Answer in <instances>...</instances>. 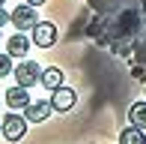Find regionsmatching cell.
<instances>
[{
    "instance_id": "6da1fadb",
    "label": "cell",
    "mask_w": 146,
    "mask_h": 144,
    "mask_svg": "<svg viewBox=\"0 0 146 144\" xmlns=\"http://www.w3.org/2000/svg\"><path fill=\"white\" fill-rule=\"evenodd\" d=\"M27 117L24 114H15V108H9V114L0 120V132H3L6 141H21L24 135H27Z\"/></svg>"
},
{
    "instance_id": "7a4b0ae2",
    "label": "cell",
    "mask_w": 146,
    "mask_h": 144,
    "mask_svg": "<svg viewBox=\"0 0 146 144\" xmlns=\"http://www.w3.org/2000/svg\"><path fill=\"white\" fill-rule=\"evenodd\" d=\"M12 75H15V84H21V87H33V84L42 78V66H39L36 60H21Z\"/></svg>"
},
{
    "instance_id": "3957f363",
    "label": "cell",
    "mask_w": 146,
    "mask_h": 144,
    "mask_svg": "<svg viewBox=\"0 0 146 144\" xmlns=\"http://www.w3.org/2000/svg\"><path fill=\"white\" fill-rule=\"evenodd\" d=\"M36 9L39 6H33V3H18L15 9H12V27H18V30H33L36 27Z\"/></svg>"
},
{
    "instance_id": "277c9868",
    "label": "cell",
    "mask_w": 146,
    "mask_h": 144,
    "mask_svg": "<svg viewBox=\"0 0 146 144\" xmlns=\"http://www.w3.org/2000/svg\"><path fill=\"white\" fill-rule=\"evenodd\" d=\"M30 39L39 45V48H51V45L57 42V24H51V21H36V27L30 30Z\"/></svg>"
},
{
    "instance_id": "5b68a950",
    "label": "cell",
    "mask_w": 146,
    "mask_h": 144,
    "mask_svg": "<svg viewBox=\"0 0 146 144\" xmlns=\"http://www.w3.org/2000/svg\"><path fill=\"white\" fill-rule=\"evenodd\" d=\"M78 102V93L72 87H66V84H60L57 90H51V105H54V111H72Z\"/></svg>"
},
{
    "instance_id": "8992f818",
    "label": "cell",
    "mask_w": 146,
    "mask_h": 144,
    "mask_svg": "<svg viewBox=\"0 0 146 144\" xmlns=\"http://www.w3.org/2000/svg\"><path fill=\"white\" fill-rule=\"evenodd\" d=\"M27 90H30V87H21V84H15V87H9V90H6L3 102H6L9 108H15V111H24V108H27L30 102H33Z\"/></svg>"
},
{
    "instance_id": "52a82bcc",
    "label": "cell",
    "mask_w": 146,
    "mask_h": 144,
    "mask_svg": "<svg viewBox=\"0 0 146 144\" xmlns=\"http://www.w3.org/2000/svg\"><path fill=\"white\" fill-rule=\"evenodd\" d=\"M51 111H54L51 99H36V102H30V105L24 108V117H27L30 123H42V120L51 117Z\"/></svg>"
},
{
    "instance_id": "ba28073f",
    "label": "cell",
    "mask_w": 146,
    "mask_h": 144,
    "mask_svg": "<svg viewBox=\"0 0 146 144\" xmlns=\"http://www.w3.org/2000/svg\"><path fill=\"white\" fill-rule=\"evenodd\" d=\"M30 42H33V39H27V36H24V30H18L15 36H9V39H6V51H9L12 57H27Z\"/></svg>"
},
{
    "instance_id": "9c48e42d",
    "label": "cell",
    "mask_w": 146,
    "mask_h": 144,
    "mask_svg": "<svg viewBox=\"0 0 146 144\" xmlns=\"http://www.w3.org/2000/svg\"><path fill=\"white\" fill-rule=\"evenodd\" d=\"M39 84H42V87H48V90H57L60 84H63V69H57V66L42 69V78H39Z\"/></svg>"
},
{
    "instance_id": "30bf717a",
    "label": "cell",
    "mask_w": 146,
    "mask_h": 144,
    "mask_svg": "<svg viewBox=\"0 0 146 144\" xmlns=\"http://www.w3.org/2000/svg\"><path fill=\"white\" fill-rule=\"evenodd\" d=\"M119 141L122 144H146V129H140V126H125L122 132H119Z\"/></svg>"
},
{
    "instance_id": "8fae6325",
    "label": "cell",
    "mask_w": 146,
    "mask_h": 144,
    "mask_svg": "<svg viewBox=\"0 0 146 144\" xmlns=\"http://www.w3.org/2000/svg\"><path fill=\"white\" fill-rule=\"evenodd\" d=\"M128 120L134 123V126L146 129V102H134V105L128 108Z\"/></svg>"
},
{
    "instance_id": "7c38bea8",
    "label": "cell",
    "mask_w": 146,
    "mask_h": 144,
    "mask_svg": "<svg viewBox=\"0 0 146 144\" xmlns=\"http://www.w3.org/2000/svg\"><path fill=\"white\" fill-rule=\"evenodd\" d=\"M12 54L6 51V54H0V78H6V75H12Z\"/></svg>"
},
{
    "instance_id": "4fadbf2b",
    "label": "cell",
    "mask_w": 146,
    "mask_h": 144,
    "mask_svg": "<svg viewBox=\"0 0 146 144\" xmlns=\"http://www.w3.org/2000/svg\"><path fill=\"white\" fill-rule=\"evenodd\" d=\"M6 24H12V12H6L3 6H0V27H6Z\"/></svg>"
},
{
    "instance_id": "5bb4252c",
    "label": "cell",
    "mask_w": 146,
    "mask_h": 144,
    "mask_svg": "<svg viewBox=\"0 0 146 144\" xmlns=\"http://www.w3.org/2000/svg\"><path fill=\"white\" fill-rule=\"evenodd\" d=\"M27 3H33V6H45L48 0H27Z\"/></svg>"
},
{
    "instance_id": "9a60e30c",
    "label": "cell",
    "mask_w": 146,
    "mask_h": 144,
    "mask_svg": "<svg viewBox=\"0 0 146 144\" xmlns=\"http://www.w3.org/2000/svg\"><path fill=\"white\" fill-rule=\"evenodd\" d=\"M3 3H6V0H0V6H3Z\"/></svg>"
}]
</instances>
